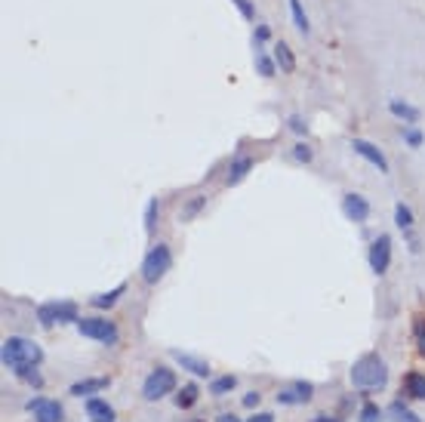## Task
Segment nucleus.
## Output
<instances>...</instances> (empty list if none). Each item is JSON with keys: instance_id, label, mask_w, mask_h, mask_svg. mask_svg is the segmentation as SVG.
<instances>
[{"instance_id": "1", "label": "nucleus", "mask_w": 425, "mask_h": 422, "mask_svg": "<svg viewBox=\"0 0 425 422\" xmlns=\"http://www.w3.org/2000/svg\"><path fill=\"white\" fill-rule=\"evenodd\" d=\"M0 364L16 379H22L28 370L43 364V348L28 336H6L0 345Z\"/></svg>"}, {"instance_id": "2", "label": "nucleus", "mask_w": 425, "mask_h": 422, "mask_svg": "<svg viewBox=\"0 0 425 422\" xmlns=\"http://www.w3.org/2000/svg\"><path fill=\"white\" fill-rule=\"evenodd\" d=\"M348 379L357 391H379L388 382V364L379 354H363V358H357L351 364Z\"/></svg>"}, {"instance_id": "3", "label": "nucleus", "mask_w": 425, "mask_h": 422, "mask_svg": "<svg viewBox=\"0 0 425 422\" xmlns=\"http://www.w3.org/2000/svg\"><path fill=\"white\" fill-rule=\"evenodd\" d=\"M37 324H40L43 330H53L55 324H77L80 321V308L77 302H71V299H49V302H40L34 311Z\"/></svg>"}, {"instance_id": "4", "label": "nucleus", "mask_w": 425, "mask_h": 422, "mask_svg": "<svg viewBox=\"0 0 425 422\" xmlns=\"http://www.w3.org/2000/svg\"><path fill=\"white\" fill-rule=\"evenodd\" d=\"M170 265H172V250L166 247V243H151L148 253H145V259H142V265H139V274H142V280H145L148 287H154V284H160V280L166 278Z\"/></svg>"}, {"instance_id": "5", "label": "nucleus", "mask_w": 425, "mask_h": 422, "mask_svg": "<svg viewBox=\"0 0 425 422\" xmlns=\"http://www.w3.org/2000/svg\"><path fill=\"white\" fill-rule=\"evenodd\" d=\"M74 327H77V333L83 336V339H92V342H99V345H117V342H120V330H117V324L108 321V317H102V315L80 317Z\"/></svg>"}, {"instance_id": "6", "label": "nucleus", "mask_w": 425, "mask_h": 422, "mask_svg": "<svg viewBox=\"0 0 425 422\" xmlns=\"http://www.w3.org/2000/svg\"><path fill=\"white\" fill-rule=\"evenodd\" d=\"M172 391H176V373H172L170 367H154L145 376V382H142V397H145L148 404L160 401V397L172 395Z\"/></svg>"}, {"instance_id": "7", "label": "nucleus", "mask_w": 425, "mask_h": 422, "mask_svg": "<svg viewBox=\"0 0 425 422\" xmlns=\"http://www.w3.org/2000/svg\"><path fill=\"white\" fill-rule=\"evenodd\" d=\"M367 262L376 278H382V274L388 272V265H391V235H376L373 241H370Z\"/></svg>"}, {"instance_id": "8", "label": "nucleus", "mask_w": 425, "mask_h": 422, "mask_svg": "<svg viewBox=\"0 0 425 422\" xmlns=\"http://www.w3.org/2000/svg\"><path fill=\"white\" fill-rule=\"evenodd\" d=\"M25 410L34 416V422H65V407L59 401H53V397H40V395L28 397Z\"/></svg>"}, {"instance_id": "9", "label": "nucleus", "mask_w": 425, "mask_h": 422, "mask_svg": "<svg viewBox=\"0 0 425 422\" xmlns=\"http://www.w3.org/2000/svg\"><path fill=\"white\" fill-rule=\"evenodd\" d=\"M351 151H355L357 157H363V161L370 163V167H376L382 176H388L391 173V163H388V157L382 155V148H376L373 142H367V139H351Z\"/></svg>"}, {"instance_id": "10", "label": "nucleus", "mask_w": 425, "mask_h": 422, "mask_svg": "<svg viewBox=\"0 0 425 422\" xmlns=\"http://www.w3.org/2000/svg\"><path fill=\"white\" fill-rule=\"evenodd\" d=\"M370 213H373V207H370V200L363 198V194H357V192L342 194V216L348 219V222L363 225L370 219Z\"/></svg>"}, {"instance_id": "11", "label": "nucleus", "mask_w": 425, "mask_h": 422, "mask_svg": "<svg viewBox=\"0 0 425 422\" xmlns=\"http://www.w3.org/2000/svg\"><path fill=\"white\" fill-rule=\"evenodd\" d=\"M170 358L176 360V364L182 367V370H188L191 376H197V379H213V370H209V364H207L203 358H194V354L179 352V348H172Z\"/></svg>"}, {"instance_id": "12", "label": "nucleus", "mask_w": 425, "mask_h": 422, "mask_svg": "<svg viewBox=\"0 0 425 422\" xmlns=\"http://www.w3.org/2000/svg\"><path fill=\"white\" fill-rule=\"evenodd\" d=\"M83 410H86V419H90V422H117L114 407H111L105 397H99V395L86 397V401H83Z\"/></svg>"}, {"instance_id": "13", "label": "nucleus", "mask_w": 425, "mask_h": 422, "mask_svg": "<svg viewBox=\"0 0 425 422\" xmlns=\"http://www.w3.org/2000/svg\"><path fill=\"white\" fill-rule=\"evenodd\" d=\"M253 157L250 155H234L231 157V163H228V173H225V185H240V182L250 176V170H253Z\"/></svg>"}, {"instance_id": "14", "label": "nucleus", "mask_w": 425, "mask_h": 422, "mask_svg": "<svg viewBox=\"0 0 425 422\" xmlns=\"http://www.w3.org/2000/svg\"><path fill=\"white\" fill-rule=\"evenodd\" d=\"M388 114H391V118H398L400 127H404V124H419V118H422V111H419L416 105H410L407 99H398V96H391V99H388Z\"/></svg>"}, {"instance_id": "15", "label": "nucleus", "mask_w": 425, "mask_h": 422, "mask_svg": "<svg viewBox=\"0 0 425 422\" xmlns=\"http://www.w3.org/2000/svg\"><path fill=\"white\" fill-rule=\"evenodd\" d=\"M111 385V379L108 376H90V379H77V382L68 388V395L71 397H92V395H99V391H105Z\"/></svg>"}, {"instance_id": "16", "label": "nucleus", "mask_w": 425, "mask_h": 422, "mask_svg": "<svg viewBox=\"0 0 425 422\" xmlns=\"http://www.w3.org/2000/svg\"><path fill=\"white\" fill-rule=\"evenodd\" d=\"M123 293H127V284H117L114 290H108V293H96V296H90V305H92V308H99V311H108V308H114V305L120 302Z\"/></svg>"}, {"instance_id": "17", "label": "nucleus", "mask_w": 425, "mask_h": 422, "mask_svg": "<svg viewBox=\"0 0 425 422\" xmlns=\"http://www.w3.org/2000/svg\"><path fill=\"white\" fill-rule=\"evenodd\" d=\"M404 395L410 401H425V373L413 370L404 376Z\"/></svg>"}, {"instance_id": "18", "label": "nucleus", "mask_w": 425, "mask_h": 422, "mask_svg": "<svg viewBox=\"0 0 425 422\" xmlns=\"http://www.w3.org/2000/svg\"><path fill=\"white\" fill-rule=\"evenodd\" d=\"M237 388V376L234 373H222V376H213L209 379V395L213 397H225Z\"/></svg>"}, {"instance_id": "19", "label": "nucleus", "mask_w": 425, "mask_h": 422, "mask_svg": "<svg viewBox=\"0 0 425 422\" xmlns=\"http://www.w3.org/2000/svg\"><path fill=\"white\" fill-rule=\"evenodd\" d=\"M287 3H289V16H293L296 31H299L302 38H308V34H311V22H308V13H305V7H302V0H287Z\"/></svg>"}, {"instance_id": "20", "label": "nucleus", "mask_w": 425, "mask_h": 422, "mask_svg": "<svg viewBox=\"0 0 425 422\" xmlns=\"http://www.w3.org/2000/svg\"><path fill=\"white\" fill-rule=\"evenodd\" d=\"M271 56H274V62H277V68H281V71H296V56H293V50H289L283 40H277V44H274Z\"/></svg>"}, {"instance_id": "21", "label": "nucleus", "mask_w": 425, "mask_h": 422, "mask_svg": "<svg viewBox=\"0 0 425 422\" xmlns=\"http://www.w3.org/2000/svg\"><path fill=\"white\" fill-rule=\"evenodd\" d=\"M388 416H391V422H422V416L419 413H413L410 407H407L404 401H391L388 404V410H385Z\"/></svg>"}, {"instance_id": "22", "label": "nucleus", "mask_w": 425, "mask_h": 422, "mask_svg": "<svg viewBox=\"0 0 425 422\" xmlns=\"http://www.w3.org/2000/svg\"><path fill=\"white\" fill-rule=\"evenodd\" d=\"M394 225H398L404 235H410L413 225H416V216H413V210L404 204V200H398V204H394Z\"/></svg>"}, {"instance_id": "23", "label": "nucleus", "mask_w": 425, "mask_h": 422, "mask_svg": "<svg viewBox=\"0 0 425 422\" xmlns=\"http://www.w3.org/2000/svg\"><path fill=\"white\" fill-rule=\"evenodd\" d=\"M157 219H160V200L157 198H148L145 204V216H142V222H145V235L151 237L154 228H157Z\"/></svg>"}, {"instance_id": "24", "label": "nucleus", "mask_w": 425, "mask_h": 422, "mask_svg": "<svg viewBox=\"0 0 425 422\" xmlns=\"http://www.w3.org/2000/svg\"><path fill=\"white\" fill-rule=\"evenodd\" d=\"M197 397H201V388H197L194 382L182 385V391L176 395V407H179V410H191V407L197 404Z\"/></svg>"}, {"instance_id": "25", "label": "nucleus", "mask_w": 425, "mask_h": 422, "mask_svg": "<svg viewBox=\"0 0 425 422\" xmlns=\"http://www.w3.org/2000/svg\"><path fill=\"white\" fill-rule=\"evenodd\" d=\"M400 139H404L407 148H422V145H425V136H422V130H419L416 124H404V127H400Z\"/></svg>"}, {"instance_id": "26", "label": "nucleus", "mask_w": 425, "mask_h": 422, "mask_svg": "<svg viewBox=\"0 0 425 422\" xmlns=\"http://www.w3.org/2000/svg\"><path fill=\"white\" fill-rule=\"evenodd\" d=\"M256 71L265 77V81H268V77H274V75H277V62H274V56H268L265 50H256Z\"/></svg>"}, {"instance_id": "27", "label": "nucleus", "mask_w": 425, "mask_h": 422, "mask_svg": "<svg viewBox=\"0 0 425 422\" xmlns=\"http://www.w3.org/2000/svg\"><path fill=\"white\" fill-rule=\"evenodd\" d=\"M203 207H207V198H203V194H197V198H191L188 204H185L182 210H179V222H191V219H194L197 213L203 210Z\"/></svg>"}, {"instance_id": "28", "label": "nucleus", "mask_w": 425, "mask_h": 422, "mask_svg": "<svg viewBox=\"0 0 425 422\" xmlns=\"http://www.w3.org/2000/svg\"><path fill=\"white\" fill-rule=\"evenodd\" d=\"M413 342H416L419 358H425V315L413 317Z\"/></svg>"}, {"instance_id": "29", "label": "nucleus", "mask_w": 425, "mask_h": 422, "mask_svg": "<svg viewBox=\"0 0 425 422\" xmlns=\"http://www.w3.org/2000/svg\"><path fill=\"white\" fill-rule=\"evenodd\" d=\"M385 419V413L379 410V404H363L361 407V413H357V422H382Z\"/></svg>"}, {"instance_id": "30", "label": "nucleus", "mask_w": 425, "mask_h": 422, "mask_svg": "<svg viewBox=\"0 0 425 422\" xmlns=\"http://www.w3.org/2000/svg\"><path fill=\"white\" fill-rule=\"evenodd\" d=\"M289 157H293L296 163H311V161H314V151H311V145L296 142V145H293V151H289Z\"/></svg>"}, {"instance_id": "31", "label": "nucleus", "mask_w": 425, "mask_h": 422, "mask_svg": "<svg viewBox=\"0 0 425 422\" xmlns=\"http://www.w3.org/2000/svg\"><path fill=\"white\" fill-rule=\"evenodd\" d=\"M277 404H281V407H299L302 397H299V391L296 388H281L277 391Z\"/></svg>"}, {"instance_id": "32", "label": "nucleus", "mask_w": 425, "mask_h": 422, "mask_svg": "<svg viewBox=\"0 0 425 422\" xmlns=\"http://www.w3.org/2000/svg\"><path fill=\"white\" fill-rule=\"evenodd\" d=\"M287 130L296 133V136H308V120L302 114H289L287 118Z\"/></svg>"}, {"instance_id": "33", "label": "nucleus", "mask_w": 425, "mask_h": 422, "mask_svg": "<svg viewBox=\"0 0 425 422\" xmlns=\"http://www.w3.org/2000/svg\"><path fill=\"white\" fill-rule=\"evenodd\" d=\"M231 3H234V7H237V13L244 16L246 22H253V19H256V7H253V0H231Z\"/></svg>"}, {"instance_id": "34", "label": "nucleus", "mask_w": 425, "mask_h": 422, "mask_svg": "<svg viewBox=\"0 0 425 422\" xmlns=\"http://www.w3.org/2000/svg\"><path fill=\"white\" fill-rule=\"evenodd\" d=\"M293 388L299 391L302 404H308V401H311V397H314V385H311V382H302V379H299V382H293Z\"/></svg>"}, {"instance_id": "35", "label": "nucleus", "mask_w": 425, "mask_h": 422, "mask_svg": "<svg viewBox=\"0 0 425 422\" xmlns=\"http://www.w3.org/2000/svg\"><path fill=\"white\" fill-rule=\"evenodd\" d=\"M268 38H271V28H268V25H259L256 31H253V47H256V50H262V44H265Z\"/></svg>"}, {"instance_id": "36", "label": "nucleus", "mask_w": 425, "mask_h": 422, "mask_svg": "<svg viewBox=\"0 0 425 422\" xmlns=\"http://www.w3.org/2000/svg\"><path fill=\"white\" fill-rule=\"evenodd\" d=\"M22 382H28V385H34V388H40V385H43V376L37 373V367H34V370H28V373L22 376Z\"/></svg>"}, {"instance_id": "37", "label": "nucleus", "mask_w": 425, "mask_h": 422, "mask_svg": "<svg viewBox=\"0 0 425 422\" xmlns=\"http://www.w3.org/2000/svg\"><path fill=\"white\" fill-rule=\"evenodd\" d=\"M259 401H262V395H259V391H246V395H244V407L246 410H256Z\"/></svg>"}, {"instance_id": "38", "label": "nucleus", "mask_w": 425, "mask_h": 422, "mask_svg": "<svg viewBox=\"0 0 425 422\" xmlns=\"http://www.w3.org/2000/svg\"><path fill=\"white\" fill-rule=\"evenodd\" d=\"M246 422H274V413H253Z\"/></svg>"}, {"instance_id": "39", "label": "nucleus", "mask_w": 425, "mask_h": 422, "mask_svg": "<svg viewBox=\"0 0 425 422\" xmlns=\"http://www.w3.org/2000/svg\"><path fill=\"white\" fill-rule=\"evenodd\" d=\"M216 422H240V419L234 413H219V416H216Z\"/></svg>"}, {"instance_id": "40", "label": "nucleus", "mask_w": 425, "mask_h": 422, "mask_svg": "<svg viewBox=\"0 0 425 422\" xmlns=\"http://www.w3.org/2000/svg\"><path fill=\"white\" fill-rule=\"evenodd\" d=\"M311 422H339V419H336V416H324V413H320V416H314Z\"/></svg>"}]
</instances>
